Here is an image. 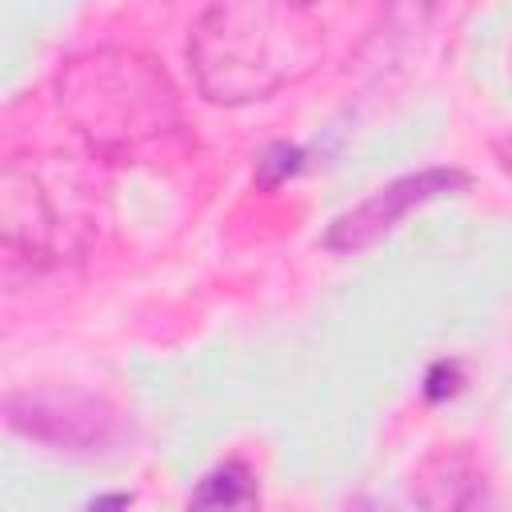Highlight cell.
Listing matches in <instances>:
<instances>
[{"instance_id": "3", "label": "cell", "mask_w": 512, "mask_h": 512, "mask_svg": "<svg viewBox=\"0 0 512 512\" xmlns=\"http://www.w3.org/2000/svg\"><path fill=\"white\" fill-rule=\"evenodd\" d=\"M0 224L4 248L24 260H64L84 248L80 196L60 192L56 176L32 164V156H12L0 184Z\"/></svg>"}, {"instance_id": "5", "label": "cell", "mask_w": 512, "mask_h": 512, "mask_svg": "<svg viewBox=\"0 0 512 512\" xmlns=\"http://www.w3.org/2000/svg\"><path fill=\"white\" fill-rule=\"evenodd\" d=\"M420 512H508L504 496L472 444H436L412 472Z\"/></svg>"}, {"instance_id": "4", "label": "cell", "mask_w": 512, "mask_h": 512, "mask_svg": "<svg viewBox=\"0 0 512 512\" xmlns=\"http://www.w3.org/2000/svg\"><path fill=\"white\" fill-rule=\"evenodd\" d=\"M464 188H468V172H460V168H420L400 180H388L384 188H376L372 196H364L360 204H352L348 212H340L328 224L324 248L340 252V256L364 252V248L380 244L408 212H416L432 200H444V196H460Z\"/></svg>"}, {"instance_id": "7", "label": "cell", "mask_w": 512, "mask_h": 512, "mask_svg": "<svg viewBox=\"0 0 512 512\" xmlns=\"http://www.w3.org/2000/svg\"><path fill=\"white\" fill-rule=\"evenodd\" d=\"M492 156H496V164H500V172H508L512 176V128L492 144Z\"/></svg>"}, {"instance_id": "1", "label": "cell", "mask_w": 512, "mask_h": 512, "mask_svg": "<svg viewBox=\"0 0 512 512\" xmlns=\"http://www.w3.org/2000/svg\"><path fill=\"white\" fill-rule=\"evenodd\" d=\"M324 20L308 4H212L188 36V68L212 104H252L304 80L324 60Z\"/></svg>"}, {"instance_id": "6", "label": "cell", "mask_w": 512, "mask_h": 512, "mask_svg": "<svg viewBox=\"0 0 512 512\" xmlns=\"http://www.w3.org/2000/svg\"><path fill=\"white\" fill-rule=\"evenodd\" d=\"M260 508V480L244 460H224L204 472L184 504V512H256Z\"/></svg>"}, {"instance_id": "2", "label": "cell", "mask_w": 512, "mask_h": 512, "mask_svg": "<svg viewBox=\"0 0 512 512\" xmlns=\"http://www.w3.org/2000/svg\"><path fill=\"white\" fill-rule=\"evenodd\" d=\"M56 100L88 152L112 164L136 160L144 148L180 128V100L168 72L124 48L72 56L56 72Z\"/></svg>"}]
</instances>
